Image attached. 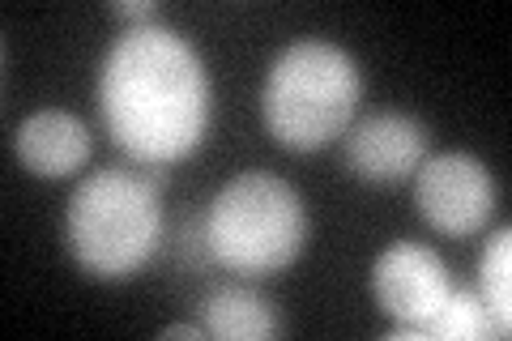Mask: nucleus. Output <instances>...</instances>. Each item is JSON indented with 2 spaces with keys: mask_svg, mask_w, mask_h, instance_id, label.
I'll return each instance as SVG.
<instances>
[{
  "mask_svg": "<svg viewBox=\"0 0 512 341\" xmlns=\"http://www.w3.org/2000/svg\"><path fill=\"white\" fill-rule=\"evenodd\" d=\"M99 116L137 167L188 158L210 128V73L163 22L128 26L99 69Z\"/></svg>",
  "mask_w": 512,
  "mask_h": 341,
  "instance_id": "nucleus-1",
  "label": "nucleus"
},
{
  "mask_svg": "<svg viewBox=\"0 0 512 341\" xmlns=\"http://www.w3.org/2000/svg\"><path fill=\"white\" fill-rule=\"evenodd\" d=\"M363 73L350 52L325 39H299L269 64L261 120L282 150L316 154L346 137L359 116Z\"/></svg>",
  "mask_w": 512,
  "mask_h": 341,
  "instance_id": "nucleus-2",
  "label": "nucleus"
},
{
  "mask_svg": "<svg viewBox=\"0 0 512 341\" xmlns=\"http://www.w3.org/2000/svg\"><path fill=\"white\" fill-rule=\"evenodd\" d=\"M64 239L82 273L128 282L163 239V201L146 167H103L73 188L64 209Z\"/></svg>",
  "mask_w": 512,
  "mask_h": 341,
  "instance_id": "nucleus-3",
  "label": "nucleus"
},
{
  "mask_svg": "<svg viewBox=\"0 0 512 341\" xmlns=\"http://www.w3.org/2000/svg\"><path fill=\"white\" fill-rule=\"evenodd\" d=\"M210 261L239 278H269L299 261L308 243L303 197L269 171H244L227 180L201 218Z\"/></svg>",
  "mask_w": 512,
  "mask_h": 341,
  "instance_id": "nucleus-4",
  "label": "nucleus"
},
{
  "mask_svg": "<svg viewBox=\"0 0 512 341\" xmlns=\"http://www.w3.org/2000/svg\"><path fill=\"white\" fill-rule=\"evenodd\" d=\"M419 218L448 239L478 235L495 214V180L474 154L448 150L414 171Z\"/></svg>",
  "mask_w": 512,
  "mask_h": 341,
  "instance_id": "nucleus-5",
  "label": "nucleus"
},
{
  "mask_svg": "<svg viewBox=\"0 0 512 341\" xmlns=\"http://www.w3.org/2000/svg\"><path fill=\"white\" fill-rule=\"evenodd\" d=\"M372 295L393 324H402L414 337H423V329L440 316V307L453 295V278H448L444 261L427 243L402 239L376 256Z\"/></svg>",
  "mask_w": 512,
  "mask_h": 341,
  "instance_id": "nucleus-6",
  "label": "nucleus"
},
{
  "mask_svg": "<svg viewBox=\"0 0 512 341\" xmlns=\"http://www.w3.org/2000/svg\"><path fill=\"white\" fill-rule=\"evenodd\" d=\"M427 150H431L427 124L406 116V111L363 116L359 124H350L342 137V154H346L350 175H359L367 184H380V188L414 180V171L427 162Z\"/></svg>",
  "mask_w": 512,
  "mask_h": 341,
  "instance_id": "nucleus-7",
  "label": "nucleus"
},
{
  "mask_svg": "<svg viewBox=\"0 0 512 341\" xmlns=\"http://www.w3.org/2000/svg\"><path fill=\"white\" fill-rule=\"evenodd\" d=\"M13 154L35 180H69L90 158V128L64 107H43L13 128Z\"/></svg>",
  "mask_w": 512,
  "mask_h": 341,
  "instance_id": "nucleus-8",
  "label": "nucleus"
},
{
  "mask_svg": "<svg viewBox=\"0 0 512 341\" xmlns=\"http://www.w3.org/2000/svg\"><path fill=\"white\" fill-rule=\"evenodd\" d=\"M201 324H205V333L222 337V341H269V337H278L274 303L261 299L256 290H244V286L210 290L205 303H201Z\"/></svg>",
  "mask_w": 512,
  "mask_h": 341,
  "instance_id": "nucleus-9",
  "label": "nucleus"
},
{
  "mask_svg": "<svg viewBox=\"0 0 512 341\" xmlns=\"http://www.w3.org/2000/svg\"><path fill=\"white\" fill-rule=\"evenodd\" d=\"M478 299L491 312L495 337L512 333V231L500 226L478 261Z\"/></svg>",
  "mask_w": 512,
  "mask_h": 341,
  "instance_id": "nucleus-10",
  "label": "nucleus"
},
{
  "mask_svg": "<svg viewBox=\"0 0 512 341\" xmlns=\"http://www.w3.org/2000/svg\"><path fill=\"white\" fill-rule=\"evenodd\" d=\"M483 337H495V324L483 299H478V290H466V286L461 290L453 286L440 316L423 329V341H483Z\"/></svg>",
  "mask_w": 512,
  "mask_h": 341,
  "instance_id": "nucleus-11",
  "label": "nucleus"
},
{
  "mask_svg": "<svg viewBox=\"0 0 512 341\" xmlns=\"http://www.w3.org/2000/svg\"><path fill=\"white\" fill-rule=\"evenodd\" d=\"M107 9L116 13V18H124V22H133V26H146V22L158 18V5H154V0H111Z\"/></svg>",
  "mask_w": 512,
  "mask_h": 341,
  "instance_id": "nucleus-12",
  "label": "nucleus"
},
{
  "mask_svg": "<svg viewBox=\"0 0 512 341\" xmlns=\"http://www.w3.org/2000/svg\"><path fill=\"white\" fill-rule=\"evenodd\" d=\"M163 337H188V341H201V337H210L205 333V324L197 329V324H171V329H163Z\"/></svg>",
  "mask_w": 512,
  "mask_h": 341,
  "instance_id": "nucleus-13",
  "label": "nucleus"
}]
</instances>
